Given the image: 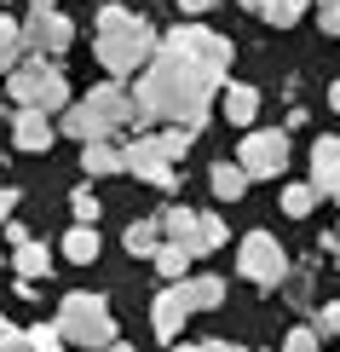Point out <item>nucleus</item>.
Returning a JSON list of instances; mask_svg holds the SVG:
<instances>
[{
    "label": "nucleus",
    "instance_id": "nucleus-1",
    "mask_svg": "<svg viewBox=\"0 0 340 352\" xmlns=\"http://www.w3.org/2000/svg\"><path fill=\"white\" fill-rule=\"evenodd\" d=\"M214 76L196 64H185V58L161 52L150 58V69L139 76V93H133V104H139L150 122H168V127H185V133H202V122H208V98H214Z\"/></svg>",
    "mask_w": 340,
    "mask_h": 352
},
{
    "label": "nucleus",
    "instance_id": "nucleus-2",
    "mask_svg": "<svg viewBox=\"0 0 340 352\" xmlns=\"http://www.w3.org/2000/svg\"><path fill=\"white\" fill-rule=\"evenodd\" d=\"M127 122H133V93H127L122 81L93 87V93H87L81 104H69V110H64V133H76L81 144L110 139L115 127H127Z\"/></svg>",
    "mask_w": 340,
    "mask_h": 352
},
{
    "label": "nucleus",
    "instance_id": "nucleus-3",
    "mask_svg": "<svg viewBox=\"0 0 340 352\" xmlns=\"http://www.w3.org/2000/svg\"><path fill=\"white\" fill-rule=\"evenodd\" d=\"M64 341H76V346H115V318H110V306L104 295H87V289H76V295H64V306H58V324H52Z\"/></svg>",
    "mask_w": 340,
    "mask_h": 352
},
{
    "label": "nucleus",
    "instance_id": "nucleus-4",
    "mask_svg": "<svg viewBox=\"0 0 340 352\" xmlns=\"http://www.w3.org/2000/svg\"><path fill=\"white\" fill-rule=\"evenodd\" d=\"M6 98L18 110H58V104L69 110V81H64V69H58V64L35 58V64H18L6 76Z\"/></svg>",
    "mask_w": 340,
    "mask_h": 352
},
{
    "label": "nucleus",
    "instance_id": "nucleus-5",
    "mask_svg": "<svg viewBox=\"0 0 340 352\" xmlns=\"http://www.w3.org/2000/svg\"><path fill=\"white\" fill-rule=\"evenodd\" d=\"M161 52H173V58H185V64L208 69L214 81H225V64H231V41L214 35V29H202V23H179L168 41H161Z\"/></svg>",
    "mask_w": 340,
    "mask_h": 352
},
{
    "label": "nucleus",
    "instance_id": "nucleus-6",
    "mask_svg": "<svg viewBox=\"0 0 340 352\" xmlns=\"http://www.w3.org/2000/svg\"><path fill=\"white\" fill-rule=\"evenodd\" d=\"M76 47V23L58 12V0H29V18H23V52L35 58H58Z\"/></svg>",
    "mask_w": 340,
    "mask_h": 352
},
{
    "label": "nucleus",
    "instance_id": "nucleus-7",
    "mask_svg": "<svg viewBox=\"0 0 340 352\" xmlns=\"http://www.w3.org/2000/svg\"><path fill=\"white\" fill-rule=\"evenodd\" d=\"M236 272H242L248 283L277 289V283L288 277V254H283V243H277L271 231H248L242 248H236Z\"/></svg>",
    "mask_w": 340,
    "mask_h": 352
},
{
    "label": "nucleus",
    "instance_id": "nucleus-8",
    "mask_svg": "<svg viewBox=\"0 0 340 352\" xmlns=\"http://www.w3.org/2000/svg\"><path fill=\"white\" fill-rule=\"evenodd\" d=\"M288 162V139L277 133V127H260V133L242 139V151H236V168L248 173V179H277Z\"/></svg>",
    "mask_w": 340,
    "mask_h": 352
},
{
    "label": "nucleus",
    "instance_id": "nucleus-9",
    "mask_svg": "<svg viewBox=\"0 0 340 352\" xmlns=\"http://www.w3.org/2000/svg\"><path fill=\"white\" fill-rule=\"evenodd\" d=\"M156 47H161V41H98V64L110 69V81H122V76H139V69H150Z\"/></svg>",
    "mask_w": 340,
    "mask_h": 352
},
{
    "label": "nucleus",
    "instance_id": "nucleus-10",
    "mask_svg": "<svg viewBox=\"0 0 340 352\" xmlns=\"http://www.w3.org/2000/svg\"><path fill=\"white\" fill-rule=\"evenodd\" d=\"M127 173H139V179L156 185V190H173V162H161V151H156L150 133H139L127 144Z\"/></svg>",
    "mask_w": 340,
    "mask_h": 352
},
{
    "label": "nucleus",
    "instance_id": "nucleus-11",
    "mask_svg": "<svg viewBox=\"0 0 340 352\" xmlns=\"http://www.w3.org/2000/svg\"><path fill=\"white\" fill-rule=\"evenodd\" d=\"M12 139H18V151L41 156V151H52L58 127L47 122V110H12Z\"/></svg>",
    "mask_w": 340,
    "mask_h": 352
},
{
    "label": "nucleus",
    "instance_id": "nucleus-12",
    "mask_svg": "<svg viewBox=\"0 0 340 352\" xmlns=\"http://www.w3.org/2000/svg\"><path fill=\"white\" fill-rule=\"evenodd\" d=\"M98 41H156V35H150V23H144L139 12L104 6V12H98Z\"/></svg>",
    "mask_w": 340,
    "mask_h": 352
},
{
    "label": "nucleus",
    "instance_id": "nucleus-13",
    "mask_svg": "<svg viewBox=\"0 0 340 352\" xmlns=\"http://www.w3.org/2000/svg\"><path fill=\"white\" fill-rule=\"evenodd\" d=\"M156 335H168V341H173V335H185V318H190V306H185V289L179 283H173V289H161V295H156Z\"/></svg>",
    "mask_w": 340,
    "mask_h": 352
},
{
    "label": "nucleus",
    "instance_id": "nucleus-14",
    "mask_svg": "<svg viewBox=\"0 0 340 352\" xmlns=\"http://www.w3.org/2000/svg\"><path fill=\"white\" fill-rule=\"evenodd\" d=\"M81 168L93 173V179H104V173H127V151H122V144H110V139H98V144H87V151H81Z\"/></svg>",
    "mask_w": 340,
    "mask_h": 352
},
{
    "label": "nucleus",
    "instance_id": "nucleus-15",
    "mask_svg": "<svg viewBox=\"0 0 340 352\" xmlns=\"http://www.w3.org/2000/svg\"><path fill=\"white\" fill-rule=\"evenodd\" d=\"M185 306H190V312H214V306L219 300H225V277H208V272H202V277H185Z\"/></svg>",
    "mask_w": 340,
    "mask_h": 352
},
{
    "label": "nucleus",
    "instance_id": "nucleus-16",
    "mask_svg": "<svg viewBox=\"0 0 340 352\" xmlns=\"http://www.w3.org/2000/svg\"><path fill=\"white\" fill-rule=\"evenodd\" d=\"M225 116H231L236 127H248L260 116V93H254V87H242V81H231L225 87Z\"/></svg>",
    "mask_w": 340,
    "mask_h": 352
},
{
    "label": "nucleus",
    "instance_id": "nucleus-17",
    "mask_svg": "<svg viewBox=\"0 0 340 352\" xmlns=\"http://www.w3.org/2000/svg\"><path fill=\"white\" fill-rule=\"evenodd\" d=\"M122 243H127L133 260H139V254H156V248H161V219H133Z\"/></svg>",
    "mask_w": 340,
    "mask_h": 352
},
{
    "label": "nucleus",
    "instance_id": "nucleus-18",
    "mask_svg": "<svg viewBox=\"0 0 340 352\" xmlns=\"http://www.w3.org/2000/svg\"><path fill=\"white\" fill-rule=\"evenodd\" d=\"M47 272H52L47 243H35V237H29V243L18 248V283H35V277H47Z\"/></svg>",
    "mask_w": 340,
    "mask_h": 352
},
{
    "label": "nucleus",
    "instance_id": "nucleus-19",
    "mask_svg": "<svg viewBox=\"0 0 340 352\" xmlns=\"http://www.w3.org/2000/svg\"><path fill=\"white\" fill-rule=\"evenodd\" d=\"M18 64H23V23H12L6 12H0V69L12 76Z\"/></svg>",
    "mask_w": 340,
    "mask_h": 352
},
{
    "label": "nucleus",
    "instance_id": "nucleus-20",
    "mask_svg": "<svg viewBox=\"0 0 340 352\" xmlns=\"http://www.w3.org/2000/svg\"><path fill=\"white\" fill-rule=\"evenodd\" d=\"M64 260H76V266H93V260H98V231H93V226H76V231L64 237Z\"/></svg>",
    "mask_w": 340,
    "mask_h": 352
},
{
    "label": "nucleus",
    "instance_id": "nucleus-21",
    "mask_svg": "<svg viewBox=\"0 0 340 352\" xmlns=\"http://www.w3.org/2000/svg\"><path fill=\"white\" fill-rule=\"evenodd\" d=\"M161 231H168L179 248H196V214H190V208H168V214H161Z\"/></svg>",
    "mask_w": 340,
    "mask_h": 352
},
{
    "label": "nucleus",
    "instance_id": "nucleus-22",
    "mask_svg": "<svg viewBox=\"0 0 340 352\" xmlns=\"http://www.w3.org/2000/svg\"><path fill=\"white\" fill-rule=\"evenodd\" d=\"M208 179H214V197H225V202H236V197L248 190V173L236 168V162H219V168L208 173Z\"/></svg>",
    "mask_w": 340,
    "mask_h": 352
},
{
    "label": "nucleus",
    "instance_id": "nucleus-23",
    "mask_svg": "<svg viewBox=\"0 0 340 352\" xmlns=\"http://www.w3.org/2000/svg\"><path fill=\"white\" fill-rule=\"evenodd\" d=\"M185 266H190V248H179V243H161L156 248V272L168 277V283H185Z\"/></svg>",
    "mask_w": 340,
    "mask_h": 352
},
{
    "label": "nucleus",
    "instance_id": "nucleus-24",
    "mask_svg": "<svg viewBox=\"0 0 340 352\" xmlns=\"http://www.w3.org/2000/svg\"><path fill=\"white\" fill-rule=\"evenodd\" d=\"M306 6H312V0H265L260 18H265V23H277V29H288V23H300V18H306Z\"/></svg>",
    "mask_w": 340,
    "mask_h": 352
},
{
    "label": "nucleus",
    "instance_id": "nucleus-25",
    "mask_svg": "<svg viewBox=\"0 0 340 352\" xmlns=\"http://www.w3.org/2000/svg\"><path fill=\"white\" fill-rule=\"evenodd\" d=\"M150 139H156L161 162H185V151H190V133H185V127H161V133H150Z\"/></svg>",
    "mask_w": 340,
    "mask_h": 352
},
{
    "label": "nucleus",
    "instance_id": "nucleus-26",
    "mask_svg": "<svg viewBox=\"0 0 340 352\" xmlns=\"http://www.w3.org/2000/svg\"><path fill=\"white\" fill-rule=\"evenodd\" d=\"M214 248H225V226L214 214H196V248L190 254H214Z\"/></svg>",
    "mask_w": 340,
    "mask_h": 352
},
{
    "label": "nucleus",
    "instance_id": "nucleus-27",
    "mask_svg": "<svg viewBox=\"0 0 340 352\" xmlns=\"http://www.w3.org/2000/svg\"><path fill=\"white\" fill-rule=\"evenodd\" d=\"M312 208H317V190H312V185H288V190H283V214H288V219H306Z\"/></svg>",
    "mask_w": 340,
    "mask_h": 352
},
{
    "label": "nucleus",
    "instance_id": "nucleus-28",
    "mask_svg": "<svg viewBox=\"0 0 340 352\" xmlns=\"http://www.w3.org/2000/svg\"><path fill=\"white\" fill-rule=\"evenodd\" d=\"M23 346L29 352H64V335H58L52 324H35V329H23Z\"/></svg>",
    "mask_w": 340,
    "mask_h": 352
},
{
    "label": "nucleus",
    "instance_id": "nucleus-29",
    "mask_svg": "<svg viewBox=\"0 0 340 352\" xmlns=\"http://www.w3.org/2000/svg\"><path fill=\"white\" fill-rule=\"evenodd\" d=\"M340 168V139H317V151H312V179H323V173H335Z\"/></svg>",
    "mask_w": 340,
    "mask_h": 352
},
{
    "label": "nucleus",
    "instance_id": "nucleus-30",
    "mask_svg": "<svg viewBox=\"0 0 340 352\" xmlns=\"http://www.w3.org/2000/svg\"><path fill=\"white\" fill-rule=\"evenodd\" d=\"M283 352H323V346H317V329H288Z\"/></svg>",
    "mask_w": 340,
    "mask_h": 352
},
{
    "label": "nucleus",
    "instance_id": "nucleus-31",
    "mask_svg": "<svg viewBox=\"0 0 340 352\" xmlns=\"http://www.w3.org/2000/svg\"><path fill=\"white\" fill-rule=\"evenodd\" d=\"M76 214H81V226H93V219H98V197H93V185H81V190H76Z\"/></svg>",
    "mask_w": 340,
    "mask_h": 352
},
{
    "label": "nucleus",
    "instance_id": "nucleus-32",
    "mask_svg": "<svg viewBox=\"0 0 340 352\" xmlns=\"http://www.w3.org/2000/svg\"><path fill=\"white\" fill-rule=\"evenodd\" d=\"M0 352H29V346H23V335H18V329H12V324H6V318H0Z\"/></svg>",
    "mask_w": 340,
    "mask_h": 352
},
{
    "label": "nucleus",
    "instance_id": "nucleus-33",
    "mask_svg": "<svg viewBox=\"0 0 340 352\" xmlns=\"http://www.w3.org/2000/svg\"><path fill=\"white\" fill-rule=\"evenodd\" d=\"M312 190H323V197H329V202H340V168H335V173H323V179H317Z\"/></svg>",
    "mask_w": 340,
    "mask_h": 352
},
{
    "label": "nucleus",
    "instance_id": "nucleus-34",
    "mask_svg": "<svg viewBox=\"0 0 340 352\" xmlns=\"http://www.w3.org/2000/svg\"><path fill=\"white\" fill-rule=\"evenodd\" d=\"M323 329H329L335 341H340V300H335V306H323Z\"/></svg>",
    "mask_w": 340,
    "mask_h": 352
},
{
    "label": "nucleus",
    "instance_id": "nucleus-35",
    "mask_svg": "<svg viewBox=\"0 0 340 352\" xmlns=\"http://www.w3.org/2000/svg\"><path fill=\"white\" fill-rule=\"evenodd\" d=\"M12 208H18V190H6V185H0V226L12 219Z\"/></svg>",
    "mask_w": 340,
    "mask_h": 352
},
{
    "label": "nucleus",
    "instance_id": "nucleus-36",
    "mask_svg": "<svg viewBox=\"0 0 340 352\" xmlns=\"http://www.w3.org/2000/svg\"><path fill=\"white\" fill-rule=\"evenodd\" d=\"M6 243H12V248H23V243H29V231L18 226V219H6Z\"/></svg>",
    "mask_w": 340,
    "mask_h": 352
},
{
    "label": "nucleus",
    "instance_id": "nucleus-37",
    "mask_svg": "<svg viewBox=\"0 0 340 352\" xmlns=\"http://www.w3.org/2000/svg\"><path fill=\"white\" fill-rule=\"evenodd\" d=\"M323 35H340V6H323Z\"/></svg>",
    "mask_w": 340,
    "mask_h": 352
},
{
    "label": "nucleus",
    "instance_id": "nucleus-38",
    "mask_svg": "<svg viewBox=\"0 0 340 352\" xmlns=\"http://www.w3.org/2000/svg\"><path fill=\"white\" fill-rule=\"evenodd\" d=\"M214 0H179V12H208Z\"/></svg>",
    "mask_w": 340,
    "mask_h": 352
},
{
    "label": "nucleus",
    "instance_id": "nucleus-39",
    "mask_svg": "<svg viewBox=\"0 0 340 352\" xmlns=\"http://www.w3.org/2000/svg\"><path fill=\"white\" fill-rule=\"evenodd\" d=\"M196 352H236L231 341H208V346H196Z\"/></svg>",
    "mask_w": 340,
    "mask_h": 352
},
{
    "label": "nucleus",
    "instance_id": "nucleus-40",
    "mask_svg": "<svg viewBox=\"0 0 340 352\" xmlns=\"http://www.w3.org/2000/svg\"><path fill=\"white\" fill-rule=\"evenodd\" d=\"M329 110H340V81H335V87H329Z\"/></svg>",
    "mask_w": 340,
    "mask_h": 352
},
{
    "label": "nucleus",
    "instance_id": "nucleus-41",
    "mask_svg": "<svg viewBox=\"0 0 340 352\" xmlns=\"http://www.w3.org/2000/svg\"><path fill=\"white\" fill-rule=\"evenodd\" d=\"M104 352H133V346H127V341H115V346H104Z\"/></svg>",
    "mask_w": 340,
    "mask_h": 352
},
{
    "label": "nucleus",
    "instance_id": "nucleus-42",
    "mask_svg": "<svg viewBox=\"0 0 340 352\" xmlns=\"http://www.w3.org/2000/svg\"><path fill=\"white\" fill-rule=\"evenodd\" d=\"M242 6H265V0H242Z\"/></svg>",
    "mask_w": 340,
    "mask_h": 352
},
{
    "label": "nucleus",
    "instance_id": "nucleus-43",
    "mask_svg": "<svg viewBox=\"0 0 340 352\" xmlns=\"http://www.w3.org/2000/svg\"><path fill=\"white\" fill-rule=\"evenodd\" d=\"M173 352H196V346H173Z\"/></svg>",
    "mask_w": 340,
    "mask_h": 352
},
{
    "label": "nucleus",
    "instance_id": "nucleus-44",
    "mask_svg": "<svg viewBox=\"0 0 340 352\" xmlns=\"http://www.w3.org/2000/svg\"><path fill=\"white\" fill-rule=\"evenodd\" d=\"M323 6H340V0H323Z\"/></svg>",
    "mask_w": 340,
    "mask_h": 352
}]
</instances>
